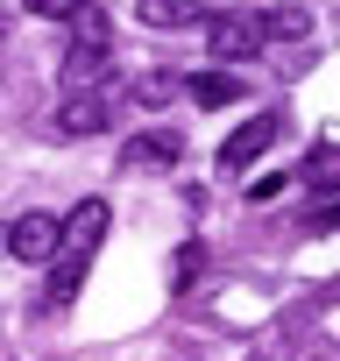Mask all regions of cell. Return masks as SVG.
Returning a JSON list of instances; mask_svg holds the SVG:
<instances>
[{"mask_svg":"<svg viewBox=\"0 0 340 361\" xmlns=\"http://www.w3.org/2000/svg\"><path fill=\"white\" fill-rule=\"evenodd\" d=\"M135 15L149 29H192V22H206V0H135Z\"/></svg>","mask_w":340,"mask_h":361,"instance_id":"ba28073f","label":"cell"},{"mask_svg":"<svg viewBox=\"0 0 340 361\" xmlns=\"http://www.w3.org/2000/svg\"><path fill=\"white\" fill-rule=\"evenodd\" d=\"M199 262H206V248H199V241H185V248H178V290L199 276Z\"/></svg>","mask_w":340,"mask_h":361,"instance_id":"5bb4252c","label":"cell"},{"mask_svg":"<svg viewBox=\"0 0 340 361\" xmlns=\"http://www.w3.org/2000/svg\"><path fill=\"white\" fill-rule=\"evenodd\" d=\"M107 220H114V213H107V199H78V206L57 220V255H50V262H78V269H85V262H92V248L107 241Z\"/></svg>","mask_w":340,"mask_h":361,"instance_id":"7a4b0ae2","label":"cell"},{"mask_svg":"<svg viewBox=\"0 0 340 361\" xmlns=\"http://www.w3.org/2000/svg\"><path fill=\"white\" fill-rule=\"evenodd\" d=\"M185 92H192V106L220 114V106H234V99H241V78H234V71H199V78H185Z\"/></svg>","mask_w":340,"mask_h":361,"instance_id":"9c48e42d","label":"cell"},{"mask_svg":"<svg viewBox=\"0 0 340 361\" xmlns=\"http://www.w3.org/2000/svg\"><path fill=\"white\" fill-rule=\"evenodd\" d=\"M71 22H78V36H71V50H64V85L78 92V85H99V71L114 64V29H107L99 8H85V15H71Z\"/></svg>","mask_w":340,"mask_h":361,"instance_id":"6da1fadb","label":"cell"},{"mask_svg":"<svg viewBox=\"0 0 340 361\" xmlns=\"http://www.w3.org/2000/svg\"><path fill=\"white\" fill-rule=\"evenodd\" d=\"M298 177H305L312 192H326V199H333V192H340V142H319V149L305 156V170H298Z\"/></svg>","mask_w":340,"mask_h":361,"instance_id":"30bf717a","label":"cell"},{"mask_svg":"<svg viewBox=\"0 0 340 361\" xmlns=\"http://www.w3.org/2000/svg\"><path fill=\"white\" fill-rule=\"evenodd\" d=\"M178 156H185V135H178V128H142V135L121 149L128 170H178Z\"/></svg>","mask_w":340,"mask_h":361,"instance_id":"8992f818","label":"cell"},{"mask_svg":"<svg viewBox=\"0 0 340 361\" xmlns=\"http://www.w3.org/2000/svg\"><path fill=\"white\" fill-rule=\"evenodd\" d=\"M107 121H114V99H107L99 85H78V92L57 106V135H71V142H78V135H99Z\"/></svg>","mask_w":340,"mask_h":361,"instance_id":"5b68a950","label":"cell"},{"mask_svg":"<svg viewBox=\"0 0 340 361\" xmlns=\"http://www.w3.org/2000/svg\"><path fill=\"white\" fill-rule=\"evenodd\" d=\"M305 29H312V15H305V8H269V15H262V36H284V43H298Z\"/></svg>","mask_w":340,"mask_h":361,"instance_id":"8fae6325","label":"cell"},{"mask_svg":"<svg viewBox=\"0 0 340 361\" xmlns=\"http://www.w3.org/2000/svg\"><path fill=\"white\" fill-rule=\"evenodd\" d=\"M85 8H92V0H29V15H43V22H71Z\"/></svg>","mask_w":340,"mask_h":361,"instance_id":"7c38bea8","label":"cell"},{"mask_svg":"<svg viewBox=\"0 0 340 361\" xmlns=\"http://www.w3.org/2000/svg\"><path fill=\"white\" fill-rule=\"evenodd\" d=\"M170 92H178V85H170V78H163V71H156V78H142V85H135V99H142V106H163V99H170Z\"/></svg>","mask_w":340,"mask_h":361,"instance_id":"4fadbf2b","label":"cell"},{"mask_svg":"<svg viewBox=\"0 0 340 361\" xmlns=\"http://www.w3.org/2000/svg\"><path fill=\"white\" fill-rule=\"evenodd\" d=\"M312 227H340V192H333V206H319V213H312Z\"/></svg>","mask_w":340,"mask_h":361,"instance_id":"9a60e30c","label":"cell"},{"mask_svg":"<svg viewBox=\"0 0 340 361\" xmlns=\"http://www.w3.org/2000/svg\"><path fill=\"white\" fill-rule=\"evenodd\" d=\"M8 255H15V262H50V255H57V220H50V213H22V220L8 227Z\"/></svg>","mask_w":340,"mask_h":361,"instance_id":"52a82bcc","label":"cell"},{"mask_svg":"<svg viewBox=\"0 0 340 361\" xmlns=\"http://www.w3.org/2000/svg\"><path fill=\"white\" fill-rule=\"evenodd\" d=\"M206 43H213L220 64H248L269 36H262V15H213V22H206Z\"/></svg>","mask_w":340,"mask_h":361,"instance_id":"3957f363","label":"cell"},{"mask_svg":"<svg viewBox=\"0 0 340 361\" xmlns=\"http://www.w3.org/2000/svg\"><path fill=\"white\" fill-rule=\"evenodd\" d=\"M277 135H284V114H255V121H241V128L220 142V177H241V170H248Z\"/></svg>","mask_w":340,"mask_h":361,"instance_id":"277c9868","label":"cell"}]
</instances>
